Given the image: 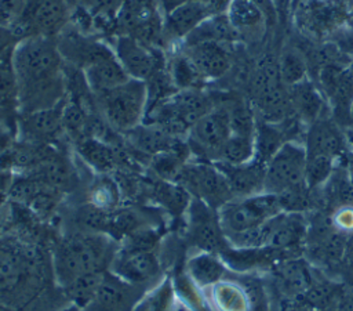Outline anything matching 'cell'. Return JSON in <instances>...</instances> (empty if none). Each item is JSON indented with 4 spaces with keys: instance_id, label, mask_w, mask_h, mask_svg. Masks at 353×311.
<instances>
[{
    "instance_id": "29",
    "label": "cell",
    "mask_w": 353,
    "mask_h": 311,
    "mask_svg": "<svg viewBox=\"0 0 353 311\" xmlns=\"http://www.w3.org/2000/svg\"><path fill=\"white\" fill-rule=\"evenodd\" d=\"M74 142L80 156L97 171L106 174L117 166L116 149L109 142L95 137H83Z\"/></svg>"
},
{
    "instance_id": "51",
    "label": "cell",
    "mask_w": 353,
    "mask_h": 311,
    "mask_svg": "<svg viewBox=\"0 0 353 311\" xmlns=\"http://www.w3.org/2000/svg\"><path fill=\"white\" fill-rule=\"evenodd\" d=\"M207 4V7L210 8L212 15L216 14H226L229 10V6L232 3V0H201Z\"/></svg>"
},
{
    "instance_id": "50",
    "label": "cell",
    "mask_w": 353,
    "mask_h": 311,
    "mask_svg": "<svg viewBox=\"0 0 353 311\" xmlns=\"http://www.w3.org/2000/svg\"><path fill=\"white\" fill-rule=\"evenodd\" d=\"M342 267H345V270L353 276V235L347 236L345 254H343V260H342Z\"/></svg>"
},
{
    "instance_id": "16",
    "label": "cell",
    "mask_w": 353,
    "mask_h": 311,
    "mask_svg": "<svg viewBox=\"0 0 353 311\" xmlns=\"http://www.w3.org/2000/svg\"><path fill=\"white\" fill-rule=\"evenodd\" d=\"M185 55L192 61L200 76L205 79H219L232 68V54L222 43H199L185 46Z\"/></svg>"
},
{
    "instance_id": "18",
    "label": "cell",
    "mask_w": 353,
    "mask_h": 311,
    "mask_svg": "<svg viewBox=\"0 0 353 311\" xmlns=\"http://www.w3.org/2000/svg\"><path fill=\"white\" fill-rule=\"evenodd\" d=\"M30 276L26 256L11 247H0V303L15 297L28 286Z\"/></svg>"
},
{
    "instance_id": "54",
    "label": "cell",
    "mask_w": 353,
    "mask_h": 311,
    "mask_svg": "<svg viewBox=\"0 0 353 311\" xmlns=\"http://www.w3.org/2000/svg\"><path fill=\"white\" fill-rule=\"evenodd\" d=\"M332 1H338V3L345 4L346 7H349L350 10H353V0H332Z\"/></svg>"
},
{
    "instance_id": "56",
    "label": "cell",
    "mask_w": 353,
    "mask_h": 311,
    "mask_svg": "<svg viewBox=\"0 0 353 311\" xmlns=\"http://www.w3.org/2000/svg\"><path fill=\"white\" fill-rule=\"evenodd\" d=\"M349 126L353 127V104H352V108H350V115H349Z\"/></svg>"
},
{
    "instance_id": "37",
    "label": "cell",
    "mask_w": 353,
    "mask_h": 311,
    "mask_svg": "<svg viewBox=\"0 0 353 311\" xmlns=\"http://www.w3.org/2000/svg\"><path fill=\"white\" fill-rule=\"evenodd\" d=\"M255 142L254 137H245L239 134H230L223 147L219 151L216 162L228 164H244L254 159Z\"/></svg>"
},
{
    "instance_id": "12",
    "label": "cell",
    "mask_w": 353,
    "mask_h": 311,
    "mask_svg": "<svg viewBox=\"0 0 353 311\" xmlns=\"http://www.w3.org/2000/svg\"><path fill=\"white\" fill-rule=\"evenodd\" d=\"M66 28L57 36L58 51L66 65L84 70L91 64L114 53L101 41L81 35L76 29Z\"/></svg>"
},
{
    "instance_id": "21",
    "label": "cell",
    "mask_w": 353,
    "mask_h": 311,
    "mask_svg": "<svg viewBox=\"0 0 353 311\" xmlns=\"http://www.w3.org/2000/svg\"><path fill=\"white\" fill-rule=\"evenodd\" d=\"M305 149L307 155H325L336 159L345 149V137L339 124L327 117L312 123L306 133Z\"/></svg>"
},
{
    "instance_id": "27",
    "label": "cell",
    "mask_w": 353,
    "mask_h": 311,
    "mask_svg": "<svg viewBox=\"0 0 353 311\" xmlns=\"http://www.w3.org/2000/svg\"><path fill=\"white\" fill-rule=\"evenodd\" d=\"M125 135L138 151L150 155L168 152L171 149H175V145L179 144L178 138L167 134L156 126L145 123H141L131 131L125 133Z\"/></svg>"
},
{
    "instance_id": "48",
    "label": "cell",
    "mask_w": 353,
    "mask_h": 311,
    "mask_svg": "<svg viewBox=\"0 0 353 311\" xmlns=\"http://www.w3.org/2000/svg\"><path fill=\"white\" fill-rule=\"evenodd\" d=\"M327 311H353V290L343 288Z\"/></svg>"
},
{
    "instance_id": "49",
    "label": "cell",
    "mask_w": 353,
    "mask_h": 311,
    "mask_svg": "<svg viewBox=\"0 0 353 311\" xmlns=\"http://www.w3.org/2000/svg\"><path fill=\"white\" fill-rule=\"evenodd\" d=\"M273 3H274V7H276L279 21L281 23H284L287 17L290 15V12L294 11L295 0H273Z\"/></svg>"
},
{
    "instance_id": "31",
    "label": "cell",
    "mask_w": 353,
    "mask_h": 311,
    "mask_svg": "<svg viewBox=\"0 0 353 311\" xmlns=\"http://www.w3.org/2000/svg\"><path fill=\"white\" fill-rule=\"evenodd\" d=\"M208 289L211 303L218 311H250V301L240 282L222 279Z\"/></svg>"
},
{
    "instance_id": "36",
    "label": "cell",
    "mask_w": 353,
    "mask_h": 311,
    "mask_svg": "<svg viewBox=\"0 0 353 311\" xmlns=\"http://www.w3.org/2000/svg\"><path fill=\"white\" fill-rule=\"evenodd\" d=\"M108 271V270H106ZM103 272H92L81 275L69 283H66L63 288L65 294L69 297V300L80 310H84L94 299L99 283L102 281Z\"/></svg>"
},
{
    "instance_id": "28",
    "label": "cell",
    "mask_w": 353,
    "mask_h": 311,
    "mask_svg": "<svg viewBox=\"0 0 353 311\" xmlns=\"http://www.w3.org/2000/svg\"><path fill=\"white\" fill-rule=\"evenodd\" d=\"M15 48V47H14ZM14 48L0 54V115L18 117V82L14 68Z\"/></svg>"
},
{
    "instance_id": "26",
    "label": "cell",
    "mask_w": 353,
    "mask_h": 311,
    "mask_svg": "<svg viewBox=\"0 0 353 311\" xmlns=\"http://www.w3.org/2000/svg\"><path fill=\"white\" fill-rule=\"evenodd\" d=\"M186 271L189 279L194 285L200 288H210L223 279L226 265L219 254L201 252L188 260Z\"/></svg>"
},
{
    "instance_id": "11",
    "label": "cell",
    "mask_w": 353,
    "mask_h": 311,
    "mask_svg": "<svg viewBox=\"0 0 353 311\" xmlns=\"http://www.w3.org/2000/svg\"><path fill=\"white\" fill-rule=\"evenodd\" d=\"M109 271L131 285L141 286L159 274L160 261L152 249L128 245L116 250Z\"/></svg>"
},
{
    "instance_id": "58",
    "label": "cell",
    "mask_w": 353,
    "mask_h": 311,
    "mask_svg": "<svg viewBox=\"0 0 353 311\" xmlns=\"http://www.w3.org/2000/svg\"><path fill=\"white\" fill-rule=\"evenodd\" d=\"M79 310H80V308H77V307H76V305H74V307H73V308H72V310H68V311H79Z\"/></svg>"
},
{
    "instance_id": "3",
    "label": "cell",
    "mask_w": 353,
    "mask_h": 311,
    "mask_svg": "<svg viewBox=\"0 0 353 311\" xmlns=\"http://www.w3.org/2000/svg\"><path fill=\"white\" fill-rule=\"evenodd\" d=\"M148 83L137 79L94 94L95 108L116 133H128L141 123L148 109Z\"/></svg>"
},
{
    "instance_id": "5",
    "label": "cell",
    "mask_w": 353,
    "mask_h": 311,
    "mask_svg": "<svg viewBox=\"0 0 353 311\" xmlns=\"http://www.w3.org/2000/svg\"><path fill=\"white\" fill-rule=\"evenodd\" d=\"M72 18L68 0H28L21 15L8 25L19 41L29 37H57Z\"/></svg>"
},
{
    "instance_id": "55",
    "label": "cell",
    "mask_w": 353,
    "mask_h": 311,
    "mask_svg": "<svg viewBox=\"0 0 353 311\" xmlns=\"http://www.w3.org/2000/svg\"><path fill=\"white\" fill-rule=\"evenodd\" d=\"M0 311H14V310L10 305H7V304L0 303Z\"/></svg>"
},
{
    "instance_id": "17",
    "label": "cell",
    "mask_w": 353,
    "mask_h": 311,
    "mask_svg": "<svg viewBox=\"0 0 353 311\" xmlns=\"http://www.w3.org/2000/svg\"><path fill=\"white\" fill-rule=\"evenodd\" d=\"M137 288V285L120 279L108 270L92 301L83 311H127L128 304L135 300Z\"/></svg>"
},
{
    "instance_id": "30",
    "label": "cell",
    "mask_w": 353,
    "mask_h": 311,
    "mask_svg": "<svg viewBox=\"0 0 353 311\" xmlns=\"http://www.w3.org/2000/svg\"><path fill=\"white\" fill-rule=\"evenodd\" d=\"M288 135L283 126L268 123L263 120L256 119V127H255V156L254 159L268 164V162L274 156V153L287 142Z\"/></svg>"
},
{
    "instance_id": "22",
    "label": "cell",
    "mask_w": 353,
    "mask_h": 311,
    "mask_svg": "<svg viewBox=\"0 0 353 311\" xmlns=\"http://www.w3.org/2000/svg\"><path fill=\"white\" fill-rule=\"evenodd\" d=\"M288 94L292 112L302 123L310 126L323 117L324 94L313 80L306 79L288 87Z\"/></svg>"
},
{
    "instance_id": "4",
    "label": "cell",
    "mask_w": 353,
    "mask_h": 311,
    "mask_svg": "<svg viewBox=\"0 0 353 311\" xmlns=\"http://www.w3.org/2000/svg\"><path fill=\"white\" fill-rule=\"evenodd\" d=\"M283 213L279 196L272 192H259L247 198H234L221 209L218 218L226 236L255 228Z\"/></svg>"
},
{
    "instance_id": "15",
    "label": "cell",
    "mask_w": 353,
    "mask_h": 311,
    "mask_svg": "<svg viewBox=\"0 0 353 311\" xmlns=\"http://www.w3.org/2000/svg\"><path fill=\"white\" fill-rule=\"evenodd\" d=\"M211 15L212 14L204 1H186L164 15V21L161 23V37L165 39V41L183 40Z\"/></svg>"
},
{
    "instance_id": "23",
    "label": "cell",
    "mask_w": 353,
    "mask_h": 311,
    "mask_svg": "<svg viewBox=\"0 0 353 311\" xmlns=\"http://www.w3.org/2000/svg\"><path fill=\"white\" fill-rule=\"evenodd\" d=\"M83 73L92 94L114 88L131 79L116 58L114 53L91 64L83 70Z\"/></svg>"
},
{
    "instance_id": "45",
    "label": "cell",
    "mask_w": 353,
    "mask_h": 311,
    "mask_svg": "<svg viewBox=\"0 0 353 311\" xmlns=\"http://www.w3.org/2000/svg\"><path fill=\"white\" fill-rule=\"evenodd\" d=\"M334 43L349 57L353 55V29L349 26H342L332 36Z\"/></svg>"
},
{
    "instance_id": "39",
    "label": "cell",
    "mask_w": 353,
    "mask_h": 311,
    "mask_svg": "<svg viewBox=\"0 0 353 311\" xmlns=\"http://www.w3.org/2000/svg\"><path fill=\"white\" fill-rule=\"evenodd\" d=\"M335 159L325 155H307L305 167V184L309 189L323 187L334 171Z\"/></svg>"
},
{
    "instance_id": "7",
    "label": "cell",
    "mask_w": 353,
    "mask_h": 311,
    "mask_svg": "<svg viewBox=\"0 0 353 311\" xmlns=\"http://www.w3.org/2000/svg\"><path fill=\"white\" fill-rule=\"evenodd\" d=\"M352 10L332 0H301L292 14L296 26L309 39L332 36L349 19Z\"/></svg>"
},
{
    "instance_id": "10",
    "label": "cell",
    "mask_w": 353,
    "mask_h": 311,
    "mask_svg": "<svg viewBox=\"0 0 353 311\" xmlns=\"http://www.w3.org/2000/svg\"><path fill=\"white\" fill-rule=\"evenodd\" d=\"M189 239L201 252L219 254L229 246L218 218V210L193 198L189 205Z\"/></svg>"
},
{
    "instance_id": "19",
    "label": "cell",
    "mask_w": 353,
    "mask_h": 311,
    "mask_svg": "<svg viewBox=\"0 0 353 311\" xmlns=\"http://www.w3.org/2000/svg\"><path fill=\"white\" fill-rule=\"evenodd\" d=\"M214 164L226 177L234 198H247L263 192L266 164L255 159L244 164H228L223 162H214Z\"/></svg>"
},
{
    "instance_id": "13",
    "label": "cell",
    "mask_w": 353,
    "mask_h": 311,
    "mask_svg": "<svg viewBox=\"0 0 353 311\" xmlns=\"http://www.w3.org/2000/svg\"><path fill=\"white\" fill-rule=\"evenodd\" d=\"M65 100L48 109L18 115L17 129L26 144L43 145L54 141L63 131L62 112Z\"/></svg>"
},
{
    "instance_id": "40",
    "label": "cell",
    "mask_w": 353,
    "mask_h": 311,
    "mask_svg": "<svg viewBox=\"0 0 353 311\" xmlns=\"http://www.w3.org/2000/svg\"><path fill=\"white\" fill-rule=\"evenodd\" d=\"M120 192L117 184L108 176L98 178L90 191V203L105 211H110L119 203Z\"/></svg>"
},
{
    "instance_id": "33",
    "label": "cell",
    "mask_w": 353,
    "mask_h": 311,
    "mask_svg": "<svg viewBox=\"0 0 353 311\" xmlns=\"http://www.w3.org/2000/svg\"><path fill=\"white\" fill-rule=\"evenodd\" d=\"M323 198L335 209L353 207V178L346 170L334 169L323 185Z\"/></svg>"
},
{
    "instance_id": "9",
    "label": "cell",
    "mask_w": 353,
    "mask_h": 311,
    "mask_svg": "<svg viewBox=\"0 0 353 311\" xmlns=\"http://www.w3.org/2000/svg\"><path fill=\"white\" fill-rule=\"evenodd\" d=\"M232 129L226 104H218L212 111L199 119L189 131V148L197 155L216 162L218 155Z\"/></svg>"
},
{
    "instance_id": "38",
    "label": "cell",
    "mask_w": 353,
    "mask_h": 311,
    "mask_svg": "<svg viewBox=\"0 0 353 311\" xmlns=\"http://www.w3.org/2000/svg\"><path fill=\"white\" fill-rule=\"evenodd\" d=\"M170 80L179 90L199 88V84L204 80L192 61L182 51L175 55L170 62Z\"/></svg>"
},
{
    "instance_id": "47",
    "label": "cell",
    "mask_w": 353,
    "mask_h": 311,
    "mask_svg": "<svg viewBox=\"0 0 353 311\" xmlns=\"http://www.w3.org/2000/svg\"><path fill=\"white\" fill-rule=\"evenodd\" d=\"M19 43L15 32L6 25H0V54L12 50Z\"/></svg>"
},
{
    "instance_id": "53",
    "label": "cell",
    "mask_w": 353,
    "mask_h": 311,
    "mask_svg": "<svg viewBox=\"0 0 353 311\" xmlns=\"http://www.w3.org/2000/svg\"><path fill=\"white\" fill-rule=\"evenodd\" d=\"M68 1H69L72 6H76V7H85L88 0H68Z\"/></svg>"
},
{
    "instance_id": "2",
    "label": "cell",
    "mask_w": 353,
    "mask_h": 311,
    "mask_svg": "<svg viewBox=\"0 0 353 311\" xmlns=\"http://www.w3.org/2000/svg\"><path fill=\"white\" fill-rule=\"evenodd\" d=\"M116 254L112 241L105 234L81 232L63 238L52 254L57 281L65 286L70 281L92 272H103Z\"/></svg>"
},
{
    "instance_id": "44",
    "label": "cell",
    "mask_w": 353,
    "mask_h": 311,
    "mask_svg": "<svg viewBox=\"0 0 353 311\" xmlns=\"http://www.w3.org/2000/svg\"><path fill=\"white\" fill-rule=\"evenodd\" d=\"M331 221L335 229L341 232L353 231V207H339L331 216Z\"/></svg>"
},
{
    "instance_id": "52",
    "label": "cell",
    "mask_w": 353,
    "mask_h": 311,
    "mask_svg": "<svg viewBox=\"0 0 353 311\" xmlns=\"http://www.w3.org/2000/svg\"><path fill=\"white\" fill-rule=\"evenodd\" d=\"M186 1H192V0H157L159 7L161 8L163 14H168L170 11H172L174 8H176L178 6L186 3Z\"/></svg>"
},
{
    "instance_id": "57",
    "label": "cell",
    "mask_w": 353,
    "mask_h": 311,
    "mask_svg": "<svg viewBox=\"0 0 353 311\" xmlns=\"http://www.w3.org/2000/svg\"><path fill=\"white\" fill-rule=\"evenodd\" d=\"M292 311H310V310H306V308H302V307H296Z\"/></svg>"
},
{
    "instance_id": "41",
    "label": "cell",
    "mask_w": 353,
    "mask_h": 311,
    "mask_svg": "<svg viewBox=\"0 0 353 311\" xmlns=\"http://www.w3.org/2000/svg\"><path fill=\"white\" fill-rule=\"evenodd\" d=\"M175 182V181H174ZM156 194L159 196V200L167 206L170 210L181 213L190 205V194L178 182L170 184L163 182L157 185Z\"/></svg>"
},
{
    "instance_id": "59",
    "label": "cell",
    "mask_w": 353,
    "mask_h": 311,
    "mask_svg": "<svg viewBox=\"0 0 353 311\" xmlns=\"http://www.w3.org/2000/svg\"><path fill=\"white\" fill-rule=\"evenodd\" d=\"M1 119H3V116H1V115H0V120H1Z\"/></svg>"
},
{
    "instance_id": "24",
    "label": "cell",
    "mask_w": 353,
    "mask_h": 311,
    "mask_svg": "<svg viewBox=\"0 0 353 311\" xmlns=\"http://www.w3.org/2000/svg\"><path fill=\"white\" fill-rule=\"evenodd\" d=\"M240 37H259L268 28L262 11L251 0H232L226 12Z\"/></svg>"
},
{
    "instance_id": "20",
    "label": "cell",
    "mask_w": 353,
    "mask_h": 311,
    "mask_svg": "<svg viewBox=\"0 0 353 311\" xmlns=\"http://www.w3.org/2000/svg\"><path fill=\"white\" fill-rule=\"evenodd\" d=\"M273 278L276 289L285 297L298 299L314 282L310 265L302 257H291L280 260L273 267Z\"/></svg>"
},
{
    "instance_id": "42",
    "label": "cell",
    "mask_w": 353,
    "mask_h": 311,
    "mask_svg": "<svg viewBox=\"0 0 353 311\" xmlns=\"http://www.w3.org/2000/svg\"><path fill=\"white\" fill-rule=\"evenodd\" d=\"M241 286L244 288L248 301H250V311H265L266 308V290L261 279L254 276L241 278Z\"/></svg>"
},
{
    "instance_id": "34",
    "label": "cell",
    "mask_w": 353,
    "mask_h": 311,
    "mask_svg": "<svg viewBox=\"0 0 353 311\" xmlns=\"http://www.w3.org/2000/svg\"><path fill=\"white\" fill-rule=\"evenodd\" d=\"M342 289L343 286L335 282L314 279L310 288L296 299L298 307L310 311H327L339 296Z\"/></svg>"
},
{
    "instance_id": "35",
    "label": "cell",
    "mask_w": 353,
    "mask_h": 311,
    "mask_svg": "<svg viewBox=\"0 0 353 311\" xmlns=\"http://www.w3.org/2000/svg\"><path fill=\"white\" fill-rule=\"evenodd\" d=\"M226 104L232 134L254 137L256 127V115L251 102L244 98L229 100Z\"/></svg>"
},
{
    "instance_id": "43",
    "label": "cell",
    "mask_w": 353,
    "mask_h": 311,
    "mask_svg": "<svg viewBox=\"0 0 353 311\" xmlns=\"http://www.w3.org/2000/svg\"><path fill=\"white\" fill-rule=\"evenodd\" d=\"M28 0H0V25H11L22 12Z\"/></svg>"
},
{
    "instance_id": "1",
    "label": "cell",
    "mask_w": 353,
    "mask_h": 311,
    "mask_svg": "<svg viewBox=\"0 0 353 311\" xmlns=\"http://www.w3.org/2000/svg\"><path fill=\"white\" fill-rule=\"evenodd\" d=\"M18 115L48 109L66 97L65 62L57 37H29L14 48Z\"/></svg>"
},
{
    "instance_id": "32",
    "label": "cell",
    "mask_w": 353,
    "mask_h": 311,
    "mask_svg": "<svg viewBox=\"0 0 353 311\" xmlns=\"http://www.w3.org/2000/svg\"><path fill=\"white\" fill-rule=\"evenodd\" d=\"M277 59L280 77L287 87L309 79L307 62L295 44H285L277 55Z\"/></svg>"
},
{
    "instance_id": "8",
    "label": "cell",
    "mask_w": 353,
    "mask_h": 311,
    "mask_svg": "<svg viewBox=\"0 0 353 311\" xmlns=\"http://www.w3.org/2000/svg\"><path fill=\"white\" fill-rule=\"evenodd\" d=\"M306 149L296 141H287L268 162L263 191L281 194L305 184Z\"/></svg>"
},
{
    "instance_id": "25",
    "label": "cell",
    "mask_w": 353,
    "mask_h": 311,
    "mask_svg": "<svg viewBox=\"0 0 353 311\" xmlns=\"http://www.w3.org/2000/svg\"><path fill=\"white\" fill-rule=\"evenodd\" d=\"M240 39L237 30L232 26L226 14H216L208 17L201 22L192 33H189L183 41L185 46H193L199 43H222L229 44Z\"/></svg>"
},
{
    "instance_id": "14",
    "label": "cell",
    "mask_w": 353,
    "mask_h": 311,
    "mask_svg": "<svg viewBox=\"0 0 353 311\" xmlns=\"http://www.w3.org/2000/svg\"><path fill=\"white\" fill-rule=\"evenodd\" d=\"M114 55L131 79L148 83L159 73L154 54L134 36L120 35L114 43Z\"/></svg>"
},
{
    "instance_id": "6",
    "label": "cell",
    "mask_w": 353,
    "mask_h": 311,
    "mask_svg": "<svg viewBox=\"0 0 353 311\" xmlns=\"http://www.w3.org/2000/svg\"><path fill=\"white\" fill-rule=\"evenodd\" d=\"M174 181L182 185L190 196L215 210L234 199L226 177L214 163H185Z\"/></svg>"
},
{
    "instance_id": "46",
    "label": "cell",
    "mask_w": 353,
    "mask_h": 311,
    "mask_svg": "<svg viewBox=\"0 0 353 311\" xmlns=\"http://www.w3.org/2000/svg\"><path fill=\"white\" fill-rule=\"evenodd\" d=\"M261 11L262 14L265 15V19H266V26L270 28L273 25H276L279 22V18H277V12H276V7H274V3L273 0H251Z\"/></svg>"
}]
</instances>
